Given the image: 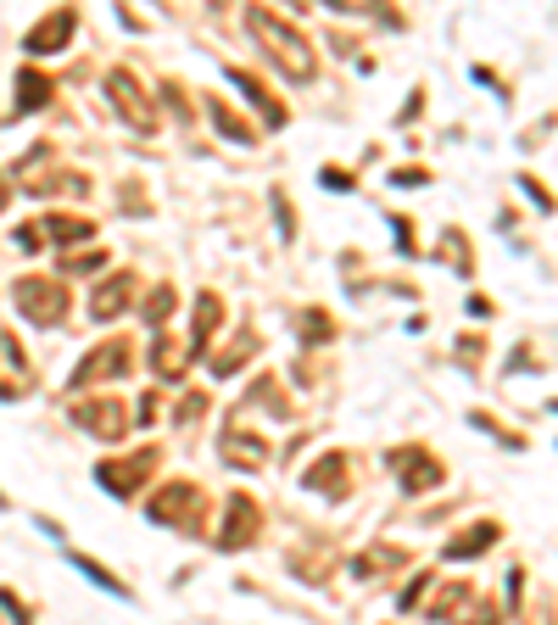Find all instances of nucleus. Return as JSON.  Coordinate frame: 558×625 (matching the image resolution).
Masks as SVG:
<instances>
[{
  "label": "nucleus",
  "instance_id": "obj_7",
  "mask_svg": "<svg viewBox=\"0 0 558 625\" xmlns=\"http://www.w3.org/2000/svg\"><path fill=\"white\" fill-rule=\"evenodd\" d=\"M129 369H134V347L129 341H107L96 352H84V363L73 369V392L96 386V380H123Z\"/></svg>",
  "mask_w": 558,
  "mask_h": 625
},
{
  "label": "nucleus",
  "instance_id": "obj_13",
  "mask_svg": "<svg viewBox=\"0 0 558 625\" xmlns=\"http://www.w3.org/2000/svg\"><path fill=\"white\" fill-rule=\"evenodd\" d=\"M73 28H78V12H73V7L51 12V17H45V23L28 34V57H57L62 45L73 39Z\"/></svg>",
  "mask_w": 558,
  "mask_h": 625
},
{
  "label": "nucleus",
  "instance_id": "obj_10",
  "mask_svg": "<svg viewBox=\"0 0 558 625\" xmlns=\"http://www.w3.org/2000/svg\"><path fill=\"white\" fill-rule=\"evenodd\" d=\"M391 469H397V480H402V492H408V497H418V492H430L436 480L447 474V469H441V464H436V458H430L425 447H402V453L391 458Z\"/></svg>",
  "mask_w": 558,
  "mask_h": 625
},
{
  "label": "nucleus",
  "instance_id": "obj_3",
  "mask_svg": "<svg viewBox=\"0 0 558 625\" xmlns=\"http://www.w3.org/2000/svg\"><path fill=\"white\" fill-rule=\"evenodd\" d=\"M257 525H263V508L252 492H229L223 497V525H218V548L223 553H241L257 542Z\"/></svg>",
  "mask_w": 558,
  "mask_h": 625
},
{
  "label": "nucleus",
  "instance_id": "obj_18",
  "mask_svg": "<svg viewBox=\"0 0 558 625\" xmlns=\"http://www.w3.org/2000/svg\"><path fill=\"white\" fill-rule=\"evenodd\" d=\"M408 564V553L402 548H368V553H357L352 558V575L357 581H368V575H380V569H402Z\"/></svg>",
  "mask_w": 558,
  "mask_h": 625
},
{
  "label": "nucleus",
  "instance_id": "obj_25",
  "mask_svg": "<svg viewBox=\"0 0 558 625\" xmlns=\"http://www.w3.org/2000/svg\"><path fill=\"white\" fill-rule=\"evenodd\" d=\"M168 308H173V291L162 285V291H157V297L146 302V324H151V329H162V324H168Z\"/></svg>",
  "mask_w": 558,
  "mask_h": 625
},
{
  "label": "nucleus",
  "instance_id": "obj_5",
  "mask_svg": "<svg viewBox=\"0 0 558 625\" xmlns=\"http://www.w3.org/2000/svg\"><path fill=\"white\" fill-rule=\"evenodd\" d=\"M17 308L34 324H62L68 318V291L57 279H17Z\"/></svg>",
  "mask_w": 558,
  "mask_h": 625
},
{
  "label": "nucleus",
  "instance_id": "obj_28",
  "mask_svg": "<svg viewBox=\"0 0 558 625\" xmlns=\"http://www.w3.org/2000/svg\"><path fill=\"white\" fill-rule=\"evenodd\" d=\"M12 202V190H7V179H0V207H7Z\"/></svg>",
  "mask_w": 558,
  "mask_h": 625
},
{
  "label": "nucleus",
  "instance_id": "obj_9",
  "mask_svg": "<svg viewBox=\"0 0 558 625\" xmlns=\"http://www.w3.org/2000/svg\"><path fill=\"white\" fill-rule=\"evenodd\" d=\"M73 424L89 430V436H101V442H118L123 430H129V408L118 397H89V402L73 408Z\"/></svg>",
  "mask_w": 558,
  "mask_h": 625
},
{
  "label": "nucleus",
  "instance_id": "obj_21",
  "mask_svg": "<svg viewBox=\"0 0 558 625\" xmlns=\"http://www.w3.org/2000/svg\"><path fill=\"white\" fill-rule=\"evenodd\" d=\"M252 347H257V335H252V329H241V335H235V347H218V352H213V374H218V380H229V374L241 369V358H246Z\"/></svg>",
  "mask_w": 558,
  "mask_h": 625
},
{
  "label": "nucleus",
  "instance_id": "obj_19",
  "mask_svg": "<svg viewBox=\"0 0 558 625\" xmlns=\"http://www.w3.org/2000/svg\"><path fill=\"white\" fill-rule=\"evenodd\" d=\"M45 101H51V79H39L34 68L17 73V112H39Z\"/></svg>",
  "mask_w": 558,
  "mask_h": 625
},
{
  "label": "nucleus",
  "instance_id": "obj_8",
  "mask_svg": "<svg viewBox=\"0 0 558 625\" xmlns=\"http://www.w3.org/2000/svg\"><path fill=\"white\" fill-rule=\"evenodd\" d=\"M107 89H112V107L140 129V134H157V107L146 101V89H140V79L129 73V68H118V73H107Z\"/></svg>",
  "mask_w": 558,
  "mask_h": 625
},
{
  "label": "nucleus",
  "instance_id": "obj_20",
  "mask_svg": "<svg viewBox=\"0 0 558 625\" xmlns=\"http://www.w3.org/2000/svg\"><path fill=\"white\" fill-rule=\"evenodd\" d=\"M486 542H497V519H481L475 531H463L458 542H447V558H475V553H486Z\"/></svg>",
  "mask_w": 558,
  "mask_h": 625
},
{
  "label": "nucleus",
  "instance_id": "obj_6",
  "mask_svg": "<svg viewBox=\"0 0 558 625\" xmlns=\"http://www.w3.org/2000/svg\"><path fill=\"white\" fill-rule=\"evenodd\" d=\"M96 235V224L89 218H68V213H45V218H34V224H23V235H17V247H45V240H51V247H73V240H89Z\"/></svg>",
  "mask_w": 558,
  "mask_h": 625
},
{
  "label": "nucleus",
  "instance_id": "obj_12",
  "mask_svg": "<svg viewBox=\"0 0 558 625\" xmlns=\"http://www.w3.org/2000/svg\"><path fill=\"white\" fill-rule=\"evenodd\" d=\"M218 447H223V458L235 464V469H263V464H268V442H263V436H252V430H241L235 419L223 424Z\"/></svg>",
  "mask_w": 558,
  "mask_h": 625
},
{
  "label": "nucleus",
  "instance_id": "obj_27",
  "mask_svg": "<svg viewBox=\"0 0 558 625\" xmlns=\"http://www.w3.org/2000/svg\"><path fill=\"white\" fill-rule=\"evenodd\" d=\"M101 263H107L101 252H89V257H68L62 268H68V274H89V268H101Z\"/></svg>",
  "mask_w": 558,
  "mask_h": 625
},
{
  "label": "nucleus",
  "instance_id": "obj_26",
  "mask_svg": "<svg viewBox=\"0 0 558 625\" xmlns=\"http://www.w3.org/2000/svg\"><path fill=\"white\" fill-rule=\"evenodd\" d=\"M302 335H307V341H330V313H307V324H302Z\"/></svg>",
  "mask_w": 558,
  "mask_h": 625
},
{
  "label": "nucleus",
  "instance_id": "obj_16",
  "mask_svg": "<svg viewBox=\"0 0 558 625\" xmlns=\"http://www.w3.org/2000/svg\"><path fill=\"white\" fill-rule=\"evenodd\" d=\"M218 324H223V302H218L213 291H202V297H196V324H191V352H207V341H213Z\"/></svg>",
  "mask_w": 558,
  "mask_h": 625
},
{
  "label": "nucleus",
  "instance_id": "obj_2",
  "mask_svg": "<svg viewBox=\"0 0 558 625\" xmlns=\"http://www.w3.org/2000/svg\"><path fill=\"white\" fill-rule=\"evenodd\" d=\"M157 525H173V531H202V514H207V497H202V486L196 480H173V486L162 492V497H151V508H146Z\"/></svg>",
  "mask_w": 558,
  "mask_h": 625
},
{
  "label": "nucleus",
  "instance_id": "obj_11",
  "mask_svg": "<svg viewBox=\"0 0 558 625\" xmlns=\"http://www.w3.org/2000/svg\"><path fill=\"white\" fill-rule=\"evenodd\" d=\"M28 386H34V369H28V358H23V347H17V335L0 329V402L23 397Z\"/></svg>",
  "mask_w": 558,
  "mask_h": 625
},
{
  "label": "nucleus",
  "instance_id": "obj_24",
  "mask_svg": "<svg viewBox=\"0 0 558 625\" xmlns=\"http://www.w3.org/2000/svg\"><path fill=\"white\" fill-rule=\"evenodd\" d=\"M179 358H184V352H179V347L168 341V335H157V347H151V363H157V374H168V380H173V374L184 369Z\"/></svg>",
  "mask_w": 558,
  "mask_h": 625
},
{
  "label": "nucleus",
  "instance_id": "obj_17",
  "mask_svg": "<svg viewBox=\"0 0 558 625\" xmlns=\"http://www.w3.org/2000/svg\"><path fill=\"white\" fill-rule=\"evenodd\" d=\"M229 84H241V89H246V101H252V107H257V112H263L274 129L286 123V107H279V101H274V95H268V89H263V84H257L246 68H229Z\"/></svg>",
  "mask_w": 558,
  "mask_h": 625
},
{
  "label": "nucleus",
  "instance_id": "obj_15",
  "mask_svg": "<svg viewBox=\"0 0 558 625\" xmlns=\"http://www.w3.org/2000/svg\"><path fill=\"white\" fill-rule=\"evenodd\" d=\"M129 297H134V274H112L107 285L89 291V313H96V318H118Z\"/></svg>",
  "mask_w": 558,
  "mask_h": 625
},
{
  "label": "nucleus",
  "instance_id": "obj_23",
  "mask_svg": "<svg viewBox=\"0 0 558 625\" xmlns=\"http://www.w3.org/2000/svg\"><path fill=\"white\" fill-rule=\"evenodd\" d=\"M213 123H218V134H229V140H235V146H252V129H246L235 112H229L223 101H213Z\"/></svg>",
  "mask_w": 558,
  "mask_h": 625
},
{
  "label": "nucleus",
  "instance_id": "obj_14",
  "mask_svg": "<svg viewBox=\"0 0 558 625\" xmlns=\"http://www.w3.org/2000/svg\"><path fill=\"white\" fill-rule=\"evenodd\" d=\"M347 453H324L307 474H302V486L307 492H324V497H347Z\"/></svg>",
  "mask_w": 558,
  "mask_h": 625
},
{
  "label": "nucleus",
  "instance_id": "obj_22",
  "mask_svg": "<svg viewBox=\"0 0 558 625\" xmlns=\"http://www.w3.org/2000/svg\"><path fill=\"white\" fill-rule=\"evenodd\" d=\"M252 408H263V413H274V419H286V413H291L286 392H279V380H268V374L252 386Z\"/></svg>",
  "mask_w": 558,
  "mask_h": 625
},
{
  "label": "nucleus",
  "instance_id": "obj_4",
  "mask_svg": "<svg viewBox=\"0 0 558 625\" xmlns=\"http://www.w3.org/2000/svg\"><path fill=\"white\" fill-rule=\"evenodd\" d=\"M157 469V447H140V453H129V458H107V464H96V480L112 492V497H134L140 486H146V474Z\"/></svg>",
  "mask_w": 558,
  "mask_h": 625
},
{
  "label": "nucleus",
  "instance_id": "obj_1",
  "mask_svg": "<svg viewBox=\"0 0 558 625\" xmlns=\"http://www.w3.org/2000/svg\"><path fill=\"white\" fill-rule=\"evenodd\" d=\"M252 23V34L268 45V57L279 62V68H286V79H296V84H307L313 79V45L286 23V17H274V12H252L246 17Z\"/></svg>",
  "mask_w": 558,
  "mask_h": 625
}]
</instances>
